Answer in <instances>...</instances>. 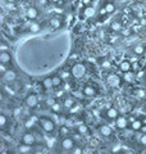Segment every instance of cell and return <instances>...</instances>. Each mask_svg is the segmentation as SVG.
I'll return each mask as SVG.
<instances>
[{"mask_svg": "<svg viewBox=\"0 0 146 154\" xmlns=\"http://www.w3.org/2000/svg\"><path fill=\"white\" fill-rule=\"evenodd\" d=\"M110 28H111V31H114V32H119V31L123 30V26H122V23H120V22L114 21V22H111Z\"/></svg>", "mask_w": 146, "mask_h": 154, "instance_id": "cell-19", "label": "cell"}, {"mask_svg": "<svg viewBox=\"0 0 146 154\" xmlns=\"http://www.w3.org/2000/svg\"><path fill=\"white\" fill-rule=\"evenodd\" d=\"M72 153H75V154H82V149L81 148H75L72 150Z\"/></svg>", "mask_w": 146, "mask_h": 154, "instance_id": "cell-36", "label": "cell"}, {"mask_svg": "<svg viewBox=\"0 0 146 154\" xmlns=\"http://www.w3.org/2000/svg\"><path fill=\"white\" fill-rule=\"evenodd\" d=\"M49 26H50L51 30H58L60 26H62V21L58 17H54L50 19V22H49Z\"/></svg>", "mask_w": 146, "mask_h": 154, "instance_id": "cell-16", "label": "cell"}, {"mask_svg": "<svg viewBox=\"0 0 146 154\" xmlns=\"http://www.w3.org/2000/svg\"><path fill=\"white\" fill-rule=\"evenodd\" d=\"M117 40H118V36L114 35V36H111V37L109 38V42H110V44H113V42H115Z\"/></svg>", "mask_w": 146, "mask_h": 154, "instance_id": "cell-37", "label": "cell"}, {"mask_svg": "<svg viewBox=\"0 0 146 154\" xmlns=\"http://www.w3.org/2000/svg\"><path fill=\"white\" fill-rule=\"evenodd\" d=\"M42 86H44L45 89H51V88H54L51 77H46V79H44V80H42Z\"/></svg>", "mask_w": 146, "mask_h": 154, "instance_id": "cell-20", "label": "cell"}, {"mask_svg": "<svg viewBox=\"0 0 146 154\" xmlns=\"http://www.w3.org/2000/svg\"><path fill=\"white\" fill-rule=\"evenodd\" d=\"M78 132H80L81 135H86L87 132H89V128H87L85 125H81V126L78 127Z\"/></svg>", "mask_w": 146, "mask_h": 154, "instance_id": "cell-31", "label": "cell"}, {"mask_svg": "<svg viewBox=\"0 0 146 154\" xmlns=\"http://www.w3.org/2000/svg\"><path fill=\"white\" fill-rule=\"evenodd\" d=\"M26 17L28 19H31V21H35V19L38 17V11H37V8L35 7H30L27 9V12H26Z\"/></svg>", "mask_w": 146, "mask_h": 154, "instance_id": "cell-12", "label": "cell"}, {"mask_svg": "<svg viewBox=\"0 0 146 154\" xmlns=\"http://www.w3.org/2000/svg\"><path fill=\"white\" fill-rule=\"evenodd\" d=\"M105 14H108V12H106V9H105V7H103V8H100V11H99V16L100 17H104Z\"/></svg>", "mask_w": 146, "mask_h": 154, "instance_id": "cell-34", "label": "cell"}, {"mask_svg": "<svg viewBox=\"0 0 146 154\" xmlns=\"http://www.w3.org/2000/svg\"><path fill=\"white\" fill-rule=\"evenodd\" d=\"M140 131L142 132V134H146V125H144V126L141 127V130H140Z\"/></svg>", "mask_w": 146, "mask_h": 154, "instance_id": "cell-45", "label": "cell"}, {"mask_svg": "<svg viewBox=\"0 0 146 154\" xmlns=\"http://www.w3.org/2000/svg\"><path fill=\"white\" fill-rule=\"evenodd\" d=\"M37 104H38L37 95H35V94H28L27 98H26V105H27V107L28 108H35V107H37Z\"/></svg>", "mask_w": 146, "mask_h": 154, "instance_id": "cell-7", "label": "cell"}, {"mask_svg": "<svg viewBox=\"0 0 146 154\" xmlns=\"http://www.w3.org/2000/svg\"><path fill=\"white\" fill-rule=\"evenodd\" d=\"M140 144L141 145H146V134L141 132V136H140Z\"/></svg>", "mask_w": 146, "mask_h": 154, "instance_id": "cell-33", "label": "cell"}, {"mask_svg": "<svg viewBox=\"0 0 146 154\" xmlns=\"http://www.w3.org/2000/svg\"><path fill=\"white\" fill-rule=\"evenodd\" d=\"M124 76H123V80L124 81H127V82H132V81L135 80V73L133 72H126V73H123Z\"/></svg>", "mask_w": 146, "mask_h": 154, "instance_id": "cell-24", "label": "cell"}, {"mask_svg": "<svg viewBox=\"0 0 146 154\" xmlns=\"http://www.w3.org/2000/svg\"><path fill=\"white\" fill-rule=\"evenodd\" d=\"M99 131H100V134L103 135V136H105V137H110L111 135H113V131H111V128H110L109 126H106V125H103V126H100Z\"/></svg>", "mask_w": 146, "mask_h": 154, "instance_id": "cell-14", "label": "cell"}, {"mask_svg": "<svg viewBox=\"0 0 146 154\" xmlns=\"http://www.w3.org/2000/svg\"><path fill=\"white\" fill-rule=\"evenodd\" d=\"M78 2H80V0H72V3H75V4H76V3H78Z\"/></svg>", "mask_w": 146, "mask_h": 154, "instance_id": "cell-49", "label": "cell"}, {"mask_svg": "<svg viewBox=\"0 0 146 154\" xmlns=\"http://www.w3.org/2000/svg\"><path fill=\"white\" fill-rule=\"evenodd\" d=\"M60 146H62L63 150H71V152H72L73 149H75V140H73L72 137L65 136V137L62 140Z\"/></svg>", "mask_w": 146, "mask_h": 154, "instance_id": "cell-4", "label": "cell"}, {"mask_svg": "<svg viewBox=\"0 0 146 154\" xmlns=\"http://www.w3.org/2000/svg\"><path fill=\"white\" fill-rule=\"evenodd\" d=\"M0 62L2 63H5L7 66H9L12 63V54L9 50L5 51H0Z\"/></svg>", "mask_w": 146, "mask_h": 154, "instance_id": "cell-10", "label": "cell"}, {"mask_svg": "<svg viewBox=\"0 0 146 154\" xmlns=\"http://www.w3.org/2000/svg\"><path fill=\"white\" fill-rule=\"evenodd\" d=\"M82 93H84L86 96H95L96 95V89L91 85H86L84 88V90H82Z\"/></svg>", "mask_w": 146, "mask_h": 154, "instance_id": "cell-15", "label": "cell"}, {"mask_svg": "<svg viewBox=\"0 0 146 154\" xmlns=\"http://www.w3.org/2000/svg\"><path fill=\"white\" fill-rule=\"evenodd\" d=\"M105 116H106V119H117L119 117V112H118V109L117 108H109L108 110H106V113H105Z\"/></svg>", "mask_w": 146, "mask_h": 154, "instance_id": "cell-13", "label": "cell"}, {"mask_svg": "<svg viewBox=\"0 0 146 154\" xmlns=\"http://www.w3.org/2000/svg\"><path fill=\"white\" fill-rule=\"evenodd\" d=\"M46 103H47V105H49V107H51V105H53V104H54V103H55V100H54V99H53V98H51V99H50V98H49V99L46 100Z\"/></svg>", "mask_w": 146, "mask_h": 154, "instance_id": "cell-38", "label": "cell"}, {"mask_svg": "<svg viewBox=\"0 0 146 154\" xmlns=\"http://www.w3.org/2000/svg\"><path fill=\"white\" fill-rule=\"evenodd\" d=\"M141 25H146V21H145V19H141Z\"/></svg>", "mask_w": 146, "mask_h": 154, "instance_id": "cell-47", "label": "cell"}, {"mask_svg": "<svg viewBox=\"0 0 146 154\" xmlns=\"http://www.w3.org/2000/svg\"><path fill=\"white\" fill-rule=\"evenodd\" d=\"M72 75L77 77V79H81V77H84L86 75V67L82 63H76L72 67Z\"/></svg>", "mask_w": 146, "mask_h": 154, "instance_id": "cell-2", "label": "cell"}, {"mask_svg": "<svg viewBox=\"0 0 146 154\" xmlns=\"http://www.w3.org/2000/svg\"><path fill=\"white\" fill-rule=\"evenodd\" d=\"M145 75H146V72H145V71H140L138 73H137V77H138V79H142Z\"/></svg>", "mask_w": 146, "mask_h": 154, "instance_id": "cell-39", "label": "cell"}, {"mask_svg": "<svg viewBox=\"0 0 146 154\" xmlns=\"http://www.w3.org/2000/svg\"><path fill=\"white\" fill-rule=\"evenodd\" d=\"M122 33H123L124 36H128L129 33H131V31H129V30H127V28H124V30H122Z\"/></svg>", "mask_w": 146, "mask_h": 154, "instance_id": "cell-40", "label": "cell"}, {"mask_svg": "<svg viewBox=\"0 0 146 154\" xmlns=\"http://www.w3.org/2000/svg\"><path fill=\"white\" fill-rule=\"evenodd\" d=\"M73 105H75V99L71 98V96H68V98L64 99V103H63V107L64 108H72Z\"/></svg>", "mask_w": 146, "mask_h": 154, "instance_id": "cell-22", "label": "cell"}, {"mask_svg": "<svg viewBox=\"0 0 146 154\" xmlns=\"http://www.w3.org/2000/svg\"><path fill=\"white\" fill-rule=\"evenodd\" d=\"M38 3L42 4L44 7H46V4H47V0H38Z\"/></svg>", "mask_w": 146, "mask_h": 154, "instance_id": "cell-43", "label": "cell"}, {"mask_svg": "<svg viewBox=\"0 0 146 154\" xmlns=\"http://www.w3.org/2000/svg\"><path fill=\"white\" fill-rule=\"evenodd\" d=\"M77 110H78V107H77V105H73V107L71 108V112H73V113L77 112Z\"/></svg>", "mask_w": 146, "mask_h": 154, "instance_id": "cell-42", "label": "cell"}, {"mask_svg": "<svg viewBox=\"0 0 146 154\" xmlns=\"http://www.w3.org/2000/svg\"><path fill=\"white\" fill-rule=\"evenodd\" d=\"M8 9H9V11H14V9H16V7H14L13 3H9V4H8Z\"/></svg>", "mask_w": 146, "mask_h": 154, "instance_id": "cell-41", "label": "cell"}, {"mask_svg": "<svg viewBox=\"0 0 146 154\" xmlns=\"http://www.w3.org/2000/svg\"><path fill=\"white\" fill-rule=\"evenodd\" d=\"M17 72L14 71V69H12V68H9L5 73L3 75V80L5 81V82H9V84H12V82H14V81L17 80Z\"/></svg>", "mask_w": 146, "mask_h": 154, "instance_id": "cell-5", "label": "cell"}, {"mask_svg": "<svg viewBox=\"0 0 146 154\" xmlns=\"http://www.w3.org/2000/svg\"><path fill=\"white\" fill-rule=\"evenodd\" d=\"M94 13H95L94 7H86L85 11H84V17L85 18H90V17L94 16Z\"/></svg>", "mask_w": 146, "mask_h": 154, "instance_id": "cell-21", "label": "cell"}, {"mask_svg": "<svg viewBox=\"0 0 146 154\" xmlns=\"http://www.w3.org/2000/svg\"><path fill=\"white\" fill-rule=\"evenodd\" d=\"M142 122H144V125H146V117L142 118Z\"/></svg>", "mask_w": 146, "mask_h": 154, "instance_id": "cell-48", "label": "cell"}, {"mask_svg": "<svg viewBox=\"0 0 146 154\" xmlns=\"http://www.w3.org/2000/svg\"><path fill=\"white\" fill-rule=\"evenodd\" d=\"M101 68L103 69H110L111 68V62L108 60V59H104L101 62Z\"/></svg>", "mask_w": 146, "mask_h": 154, "instance_id": "cell-29", "label": "cell"}, {"mask_svg": "<svg viewBox=\"0 0 146 154\" xmlns=\"http://www.w3.org/2000/svg\"><path fill=\"white\" fill-rule=\"evenodd\" d=\"M28 30H30L31 32H38L41 30V26L40 25H37V23H33V22H31L30 25H28Z\"/></svg>", "mask_w": 146, "mask_h": 154, "instance_id": "cell-25", "label": "cell"}, {"mask_svg": "<svg viewBox=\"0 0 146 154\" xmlns=\"http://www.w3.org/2000/svg\"><path fill=\"white\" fill-rule=\"evenodd\" d=\"M32 146H33V145H28V144L22 143L21 145L18 146V152H19V153H23V154L32 153Z\"/></svg>", "mask_w": 146, "mask_h": 154, "instance_id": "cell-17", "label": "cell"}, {"mask_svg": "<svg viewBox=\"0 0 146 154\" xmlns=\"http://www.w3.org/2000/svg\"><path fill=\"white\" fill-rule=\"evenodd\" d=\"M9 3H13V2H17V0H8Z\"/></svg>", "mask_w": 146, "mask_h": 154, "instance_id": "cell-50", "label": "cell"}, {"mask_svg": "<svg viewBox=\"0 0 146 154\" xmlns=\"http://www.w3.org/2000/svg\"><path fill=\"white\" fill-rule=\"evenodd\" d=\"M144 51H145V46L144 45H136L133 48V53H135V54H137V55L144 54Z\"/></svg>", "mask_w": 146, "mask_h": 154, "instance_id": "cell-27", "label": "cell"}, {"mask_svg": "<svg viewBox=\"0 0 146 154\" xmlns=\"http://www.w3.org/2000/svg\"><path fill=\"white\" fill-rule=\"evenodd\" d=\"M51 79H53V85H54V88H55V89L60 88V86L63 85V79H62L60 76L55 75V76H53Z\"/></svg>", "mask_w": 146, "mask_h": 154, "instance_id": "cell-18", "label": "cell"}, {"mask_svg": "<svg viewBox=\"0 0 146 154\" xmlns=\"http://www.w3.org/2000/svg\"><path fill=\"white\" fill-rule=\"evenodd\" d=\"M8 50V44L5 42V40L2 41V44H0V51H5Z\"/></svg>", "mask_w": 146, "mask_h": 154, "instance_id": "cell-32", "label": "cell"}, {"mask_svg": "<svg viewBox=\"0 0 146 154\" xmlns=\"http://www.w3.org/2000/svg\"><path fill=\"white\" fill-rule=\"evenodd\" d=\"M38 125H40V127L44 130V131L49 132V134L54 132V130H55V122L53 121V119L47 118V117L38 118Z\"/></svg>", "mask_w": 146, "mask_h": 154, "instance_id": "cell-1", "label": "cell"}, {"mask_svg": "<svg viewBox=\"0 0 146 154\" xmlns=\"http://www.w3.org/2000/svg\"><path fill=\"white\" fill-rule=\"evenodd\" d=\"M49 2H51V3H55V4H58V3H60V0H49Z\"/></svg>", "mask_w": 146, "mask_h": 154, "instance_id": "cell-46", "label": "cell"}, {"mask_svg": "<svg viewBox=\"0 0 146 154\" xmlns=\"http://www.w3.org/2000/svg\"><path fill=\"white\" fill-rule=\"evenodd\" d=\"M104 7H105V9H106V12H108V14H109V13H113V12L115 11V5H114V3H111V2L106 3Z\"/></svg>", "mask_w": 146, "mask_h": 154, "instance_id": "cell-28", "label": "cell"}, {"mask_svg": "<svg viewBox=\"0 0 146 154\" xmlns=\"http://www.w3.org/2000/svg\"><path fill=\"white\" fill-rule=\"evenodd\" d=\"M132 68H133V71H137V69H140V64H138V62L136 60V62H133V64H132Z\"/></svg>", "mask_w": 146, "mask_h": 154, "instance_id": "cell-35", "label": "cell"}, {"mask_svg": "<svg viewBox=\"0 0 146 154\" xmlns=\"http://www.w3.org/2000/svg\"><path fill=\"white\" fill-rule=\"evenodd\" d=\"M63 132V135H65V134H68V128L67 127H63V130H62V131H60V134Z\"/></svg>", "mask_w": 146, "mask_h": 154, "instance_id": "cell-44", "label": "cell"}, {"mask_svg": "<svg viewBox=\"0 0 146 154\" xmlns=\"http://www.w3.org/2000/svg\"><path fill=\"white\" fill-rule=\"evenodd\" d=\"M142 126H144L142 119H135V118L131 119V121H129V125H128V127L132 130V131H140Z\"/></svg>", "mask_w": 146, "mask_h": 154, "instance_id": "cell-9", "label": "cell"}, {"mask_svg": "<svg viewBox=\"0 0 146 154\" xmlns=\"http://www.w3.org/2000/svg\"><path fill=\"white\" fill-rule=\"evenodd\" d=\"M8 69H9V67H8L5 63H2V62H0V73H2V76L5 73Z\"/></svg>", "mask_w": 146, "mask_h": 154, "instance_id": "cell-30", "label": "cell"}, {"mask_svg": "<svg viewBox=\"0 0 146 154\" xmlns=\"http://www.w3.org/2000/svg\"><path fill=\"white\" fill-rule=\"evenodd\" d=\"M128 125H129L128 118L123 117V116H119V117L115 119V127L118 128V130H124V128H127Z\"/></svg>", "mask_w": 146, "mask_h": 154, "instance_id": "cell-6", "label": "cell"}, {"mask_svg": "<svg viewBox=\"0 0 146 154\" xmlns=\"http://www.w3.org/2000/svg\"><path fill=\"white\" fill-rule=\"evenodd\" d=\"M119 71L122 72V73L132 71V63H131L129 60H122L119 63Z\"/></svg>", "mask_w": 146, "mask_h": 154, "instance_id": "cell-11", "label": "cell"}, {"mask_svg": "<svg viewBox=\"0 0 146 154\" xmlns=\"http://www.w3.org/2000/svg\"><path fill=\"white\" fill-rule=\"evenodd\" d=\"M7 123H8V118H7V116L2 113V114H0V127H2L3 130H5Z\"/></svg>", "mask_w": 146, "mask_h": 154, "instance_id": "cell-26", "label": "cell"}, {"mask_svg": "<svg viewBox=\"0 0 146 154\" xmlns=\"http://www.w3.org/2000/svg\"><path fill=\"white\" fill-rule=\"evenodd\" d=\"M22 143L28 144V145H35V144H36V137H35V135L31 134V132H24V134L22 135Z\"/></svg>", "mask_w": 146, "mask_h": 154, "instance_id": "cell-8", "label": "cell"}, {"mask_svg": "<svg viewBox=\"0 0 146 154\" xmlns=\"http://www.w3.org/2000/svg\"><path fill=\"white\" fill-rule=\"evenodd\" d=\"M106 81H108V84L111 88H119L120 86V77L117 73H109L108 77H106Z\"/></svg>", "mask_w": 146, "mask_h": 154, "instance_id": "cell-3", "label": "cell"}, {"mask_svg": "<svg viewBox=\"0 0 146 154\" xmlns=\"http://www.w3.org/2000/svg\"><path fill=\"white\" fill-rule=\"evenodd\" d=\"M50 109H51V112H53V113H56V114H58V113H60L62 110H63V108H62V104L56 103V102L51 105Z\"/></svg>", "mask_w": 146, "mask_h": 154, "instance_id": "cell-23", "label": "cell"}]
</instances>
